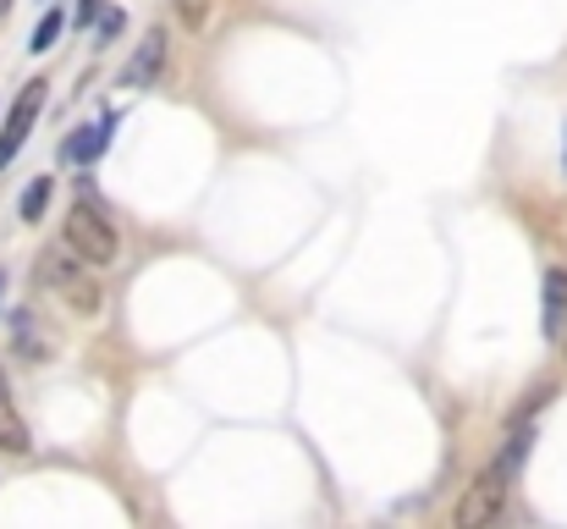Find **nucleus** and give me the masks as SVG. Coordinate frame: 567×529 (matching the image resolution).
Returning a JSON list of instances; mask_svg holds the SVG:
<instances>
[{"mask_svg":"<svg viewBox=\"0 0 567 529\" xmlns=\"http://www.w3.org/2000/svg\"><path fill=\"white\" fill-rule=\"evenodd\" d=\"M563 321H567V276L563 271H551V276H546V321H540L546 337H557Z\"/></svg>","mask_w":567,"mask_h":529,"instance_id":"nucleus-7","label":"nucleus"},{"mask_svg":"<svg viewBox=\"0 0 567 529\" xmlns=\"http://www.w3.org/2000/svg\"><path fill=\"white\" fill-rule=\"evenodd\" d=\"M0 391H6V375H0Z\"/></svg>","mask_w":567,"mask_h":529,"instance_id":"nucleus-16","label":"nucleus"},{"mask_svg":"<svg viewBox=\"0 0 567 529\" xmlns=\"http://www.w3.org/2000/svg\"><path fill=\"white\" fill-rule=\"evenodd\" d=\"M177 17H183V28H204V17H209V0H177Z\"/></svg>","mask_w":567,"mask_h":529,"instance_id":"nucleus-12","label":"nucleus"},{"mask_svg":"<svg viewBox=\"0 0 567 529\" xmlns=\"http://www.w3.org/2000/svg\"><path fill=\"white\" fill-rule=\"evenodd\" d=\"M100 6H105V0H78V11H72V22H78V28H89V22L100 17Z\"/></svg>","mask_w":567,"mask_h":529,"instance_id":"nucleus-14","label":"nucleus"},{"mask_svg":"<svg viewBox=\"0 0 567 529\" xmlns=\"http://www.w3.org/2000/svg\"><path fill=\"white\" fill-rule=\"evenodd\" d=\"M122 28H127V17H122V11H105V17H100V33H94V39H100V44H111V39H116Z\"/></svg>","mask_w":567,"mask_h":529,"instance_id":"nucleus-13","label":"nucleus"},{"mask_svg":"<svg viewBox=\"0 0 567 529\" xmlns=\"http://www.w3.org/2000/svg\"><path fill=\"white\" fill-rule=\"evenodd\" d=\"M0 447L6 452H28V425L11 408V391H0Z\"/></svg>","mask_w":567,"mask_h":529,"instance_id":"nucleus-8","label":"nucleus"},{"mask_svg":"<svg viewBox=\"0 0 567 529\" xmlns=\"http://www.w3.org/2000/svg\"><path fill=\"white\" fill-rule=\"evenodd\" d=\"M17 348H22V358H50V353H44V343H39V332H33V321H28V315H17Z\"/></svg>","mask_w":567,"mask_h":529,"instance_id":"nucleus-11","label":"nucleus"},{"mask_svg":"<svg viewBox=\"0 0 567 529\" xmlns=\"http://www.w3.org/2000/svg\"><path fill=\"white\" fill-rule=\"evenodd\" d=\"M39 276H44V282L61 293V304H72L78 315H100V287L72 265V254H66V248H50V254L39 260Z\"/></svg>","mask_w":567,"mask_h":529,"instance_id":"nucleus-2","label":"nucleus"},{"mask_svg":"<svg viewBox=\"0 0 567 529\" xmlns=\"http://www.w3.org/2000/svg\"><path fill=\"white\" fill-rule=\"evenodd\" d=\"M61 28H66V17H61V11H44V17H39V28H33V44H28V50H50Z\"/></svg>","mask_w":567,"mask_h":529,"instance_id":"nucleus-10","label":"nucleus"},{"mask_svg":"<svg viewBox=\"0 0 567 529\" xmlns=\"http://www.w3.org/2000/svg\"><path fill=\"white\" fill-rule=\"evenodd\" d=\"M111 128H116V116H105V122H94V128H78L66 144H61V161H78V166H89L105 144H111Z\"/></svg>","mask_w":567,"mask_h":529,"instance_id":"nucleus-6","label":"nucleus"},{"mask_svg":"<svg viewBox=\"0 0 567 529\" xmlns=\"http://www.w3.org/2000/svg\"><path fill=\"white\" fill-rule=\"evenodd\" d=\"M161 72H166V33L150 28L144 44H138V55L122 67V89H150V83H161Z\"/></svg>","mask_w":567,"mask_h":529,"instance_id":"nucleus-5","label":"nucleus"},{"mask_svg":"<svg viewBox=\"0 0 567 529\" xmlns=\"http://www.w3.org/2000/svg\"><path fill=\"white\" fill-rule=\"evenodd\" d=\"M44 204H50V176H33V187L22 193V204H17V210H22V221H39V215H44Z\"/></svg>","mask_w":567,"mask_h":529,"instance_id":"nucleus-9","label":"nucleus"},{"mask_svg":"<svg viewBox=\"0 0 567 529\" xmlns=\"http://www.w3.org/2000/svg\"><path fill=\"white\" fill-rule=\"evenodd\" d=\"M66 248L89 265H111L116 260V221L100 210L94 187H83V204L66 215Z\"/></svg>","mask_w":567,"mask_h":529,"instance_id":"nucleus-1","label":"nucleus"},{"mask_svg":"<svg viewBox=\"0 0 567 529\" xmlns=\"http://www.w3.org/2000/svg\"><path fill=\"white\" fill-rule=\"evenodd\" d=\"M6 11H11V0H0V17H6Z\"/></svg>","mask_w":567,"mask_h":529,"instance_id":"nucleus-15","label":"nucleus"},{"mask_svg":"<svg viewBox=\"0 0 567 529\" xmlns=\"http://www.w3.org/2000/svg\"><path fill=\"white\" fill-rule=\"evenodd\" d=\"M44 78H33L22 94H17V105H11V116H6V128H0V172L11 166V155L22 150V139H28V128H33V116L44 111Z\"/></svg>","mask_w":567,"mask_h":529,"instance_id":"nucleus-3","label":"nucleus"},{"mask_svg":"<svg viewBox=\"0 0 567 529\" xmlns=\"http://www.w3.org/2000/svg\"><path fill=\"white\" fill-rule=\"evenodd\" d=\"M0 287H6V276H0Z\"/></svg>","mask_w":567,"mask_h":529,"instance_id":"nucleus-17","label":"nucleus"},{"mask_svg":"<svg viewBox=\"0 0 567 529\" xmlns=\"http://www.w3.org/2000/svg\"><path fill=\"white\" fill-rule=\"evenodd\" d=\"M502 491H507V475L491 464L485 475H480V486L457 502V529H480V525H491L496 513H502Z\"/></svg>","mask_w":567,"mask_h":529,"instance_id":"nucleus-4","label":"nucleus"}]
</instances>
